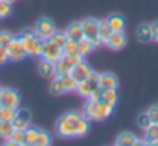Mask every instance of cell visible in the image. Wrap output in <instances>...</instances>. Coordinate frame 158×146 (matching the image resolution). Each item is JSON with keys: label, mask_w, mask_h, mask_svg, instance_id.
Listing matches in <instances>:
<instances>
[{"label": "cell", "mask_w": 158, "mask_h": 146, "mask_svg": "<svg viewBox=\"0 0 158 146\" xmlns=\"http://www.w3.org/2000/svg\"><path fill=\"white\" fill-rule=\"evenodd\" d=\"M6 48V51H8V56H10V61H13V62H20V61H23L25 58H27V53H25V50H23V45H22V39L17 36H14L13 37V41L5 47Z\"/></svg>", "instance_id": "cell-1"}, {"label": "cell", "mask_w": 158, "mask_h": 146, "mask_svg": "<svg viewBox=\"0 0 158 146\" xmlns=\"http://www.w3.org/2000/svg\"><path fill=\"white\" fill-rule=\"evenodd\" d=\"M42 59H47L50 62H56L64 56L62 48H59L57 45L51 44L50 41H42Z\"/></svg>", "instance_id": "cell-2"}, {"label": "cell", "mask_w": 158, "mask_h": 146, "mask_svg": "<svg viewBox=\"0 0 158 146\" xmlns=\"http://www.w3.org/2000/svg\"><path fill=\"white\" fill-rule=\"evenodd\" d=\"M0 106L11 107V109H19L20 106V95L14 89H2V97H0Z\"/></svg>", "instance_id": "cell-3"}, {"label": "cell", "mask_w": 158, "mask_h": 146, "mask_svg": "<svg viewBox=\"0 0 158 146\" xmlns=\"http://www.w3.org/2000/svg\"><path fill=\"white\" fill-rule=\"evenodd\" d=\"M56 31H57V30H56L54 24H53L50 19H47V17L40 19V20L37 22V25H36V33H37V37H39L40 41H48Z\"/></svg>", "instance_id": "cell-4"}, {"label": "cell", "mask_w": 158, "mask_h": 146, "mask_svg": "<svg viewBox=\"0 0 158 146\" xmlns=\"http://www.w3.org/2000/svg\"><path fill=\"white\" fill-rule=\"evenodd\" d=\"M56 131H57V135L62 138H73L74 137V121L62 115V118H59L56 123Z\"/></svg>", "instance_id": "cell-5"}, {"label": "cell", "mask_w": 158, "mask_h": 146, "mask_svg": "<svg viewBox=\"0 0 158 146\" xmlns=\"http://www.w3.org/2000/svg\"><path fill=\"white\" fill-rule=\"evenodd\" d=\"M106 44H107V47H109L110 50L118 51V50H123V48L126 47L127 37H126L124 31H112V34H110V37L106 41Z\"/></svg>", "instance_id": "cell-6"}, {"label": "cell", "mask_w": 158, "mask_h": 146, "mask_svg": "<svg viewBox=\"0 0 158 146\" xmlns=\"http://www.w3.org/2000/svg\"><path fill=\"white\" fill-rule=\"evenodd\" d=\"M90 71H92V68H90V65L87 64V62H84V61H81L79 64H76L73 68H71V73L70 75L79 83V81H84V79H87L89 78V75H90Z\"/></svg>", "instance_id": "cell-7"}, {"label": "cell", "mask_w": 158, "mask_h": 146, "mask_svg": "<svg viewBox=\"0 0 158 146\" xmlns=\"http://www.w3.org/2000/svg\"><path fill=\"white\" fill-rule=\"evenodd\" d=\"M23 50L27 53V56H40L42 54V41L37 39H27L22 41Z\"/></svg>", "instance_id": "cell-8"}, {"label": "cell", "mask_w": 158, "mask_h": 146, "mask_svg": "<svg viewBox=\"0 0 158 146\" xmlns=\"http://www.w3.org/2000/svg\"><path fill=\"white\" fill-rule=\"evenodd\" d=\"M113 112V107L109 106L104 101H98L96 107H95V114H93V120L95 121H104L106 118L110 117V114Z\"/></svg>", "instance_id": "cell-9"}, {"label": "cell", "mask_w": 158, "mask_h": 146, "mask_svg": "<svg viewBox=\"0 0 158 146\" xmlns=\"http://www.w3.org/2000/svg\"><path fill=\"white\" fill-rule=\"evenodd\" d=\"M98 87L102 89V90H107V89H118V78L113 75V73H101V75H99Z\"/></svg>", "instance_id": "cell-10"}, {"label": "cell", "mask_w": 158, "mask_h": 146, "mask_svg": "<svg viewBox=\"0 0 158 146\" xmlns=\"http://www.w3.org/2000/svg\"><path fill=\"white\" fill-rule=\"evenodd\" d=\"M98 24L99 20L98 19H85L81 22V28H82V33H84V37H95L98 36Z\"/></svg>", "instance_id": "cell-11"}, {"label": "cell", "mask_w": 158, "mask_h": 146, "mask_svg": "<svg viewBox=\"0 0 158 146\" xmlns=\"http://www.w3.org/2000/svg\"><path fill=\"white\" fill-rule=\"evenodd\" d=\"M115 144H116V146H135V144H144V143L139 141L133 134H130V132H123V134L118 135Z\"/></svg>", "instance_id": "cell-12"}, {"label": "cell", "mask_w": 158, "mask_h": 146, "mask_svg": "<svg viewBox=\"0 0 158 146\" xmlns=\"http://www.w3.org/2000/svg\"><path fill=\"white\" fill-rule=\"evenodd\" d=\"M39 73L47 78V79H53L56 76V68H54V62H50L47 59H42L39 64Z\"/></svg>", "instance_id": "cell-13"}, {"label": "cell", "mask_w": 158, "mask_h": 146, "mask_svg": "<svg viewBox=\"0 0 158 146\" xmlns=\"http://www.w3.org/2000/svg\"><path fill=\"white\" fill-rule=\"evenodd\" d=\"M65 34H67L68 39L79 42L84 37V33H82V28H81V22H74V24L68 25V28L65 30Z\"/></svg>", "instance_id": "cell-14"}, {"label": "cell", "mask_w": 158, "mask_h": 146, "mask_svg": "<svg viewBox=\"0 0 158 146\" xmlns=\"http://www.w3.org/2000/svg\"><path fill=\"white\" fill-rule=\"evenodd\" d=\"M106 20H107V24H109V27H110L112 31H124L126 20H124V17L121 14H112Z\"/></svg>", "instance_id": "cell-15"}, {"label": "cell", "mask_w": 158, "mask_h": 146, "mask_svg": "<svg viewBox=\"0 0 158 146\" xmlns=\"http://www.w3.org/2000/svg\"><path fill=\"white\" fill-rule=\"evenodd\" d=\"M96 87H98V86H96L95 83H92V81H89V79H84V81H79V83H77V86H76V92L81 95V97L89 98V95H90Z\"/></svg>", "instance_id": "cell-16"}, {"label": "cell", "mask_w": 158, "mask_h": 146, "mask_svg": "<svg viewBox=\"0 0 158 146\" xmlns=\"http://www.w3.org/2000/svg\"><path fill=\"white\" fill-rule=\"evenodd\" d=\"M54 68H56V76H64V75H70L73 67L70 65V62L67 61V58L62 56L59 61L54 62Z\"/></svg>", "instance_id": "cell-17"}, {"label": "cell", "mask_w": 158, "mask_h": 146, "mask_svg": "<svg viewBox=\"0 0 158 146\" xmlns=\"http://www.w3.org/2000/svg\"><path fill=\"white\" fill-rule=\"evenodd\" d=\"M89 129H90V124L85 117L74 121V137H84L89 132Z\"/></svg>", "instance_id": "cell-18"}, {"label": "cell", "mask_w": 158, "mask_h": 146, "mask_svg": "<svg viewBox=\"0 0 158 146\" xmlns=\"http://www.w3.org/2000/svg\"><path fill=\"white\" fill-rule=\"evenodd\" d=\"M136 37H138V41L143 42V44L152 41V28H150V25H147V24L139 25L138 30H136Z\"/></svg>", "instance_id": "cell-19"}, {"label": "cell", "mask_w": 158, "mask_h": 146, "mask_svg": "<svg viewBox=\"0 0 158 146\" xmlns=\"http://www.w3.org/2000/svg\"><path fill=\"white\" fill-rule=\"evenodd\" d=\"M146 144H158V123H152L146 129Z\"/></svg>", "instance_id": "cell-20"}, {"label": "cell", "mask_w": 158, "mask_h": 146, "mask_svg": "<svg viewBox=\"0 0 158 146\" xmlns=\"http://www.w3.org/2000/svg\"><path fill=\"white\" fill-rule=\"evenodd\" d=\"M14 132V126L13 121H6V120H0V138L2 140H10L11 135Z\"/></svg>", "instance_id": "cell-21"}, {"label": "cell", "mask_w": 158, "mask_h": 146, "mask_svg": "<svg viewBox=\"0 0 158 146\" xmlns=\"http://www.w3.org/2000/svg\"><path fill=\"white\" fill-rule=\"evenodd\" d=\"M6 144H14V146H23L27 144V138H25V131H20V129H14L13 135L10 140H6Z\"/></svg>", "instance_id": "cell-22"}, {"label": "cell", "mask_w": 158, "mask_h": 146, "mask_svg": "<svg viewBox=\"0 0 158 146\" xmlns=\"http://www.w3.org/2000/svg\"><path fill=\"white\" fill-rule=\"evenodd\" d=\"M60 79V84H62V89L64 92H74L76 90V86H77V81L71 76V75H64V76H59Z\"/></svg>", "instance_id": "cell-23"}, {"label": "cell", "mask_w": 158, "mask_h": 146, "mask_svg": "<svg viewBox=\"0 0 158 146\" xmlns=\"http://www.w3.org/2000/svg\"><path fill=\"white\" fill-rule=\"evenodd\" d=\"M102 101L107 103L109 106L115 107L116 103H118V92H116V89H107V90H102Z\"/></svg>", "instance_id": "cell-24"}, {"label": "cell", "mask_w": 158, "mask_h": 146, "mask_svg": "<svg viewBox=\"0 0 158 146\" xmlns=\"http://www.w3.org/2000/svg\"><path fill=\"white\" fill-rule=\"evenodd\" d=\"M93 51V45L90 42L89 37H82L81 41L77 42V53L81 54V56H87Z\"/></svg>", "instance_id": "cell-25"}, {"label": "cell", "mask_w": 158, "mask_h": 146, "mask_svg": "<svg viewBox=\"0 0 158 146\" xmlns=\"http://www.w3.org/2000/svg\"><path fill=\"white\" fill-rule=\"evenodd\" d=\"M110 34H112V30H110L107 20H99V24H98V36H99V39L106 44V41L110 37Z\"/></svg>", "instance_id": "cell-26"}, {"label": "cell", "mask_w": 158, "mask_h": 146, "mask_svg": "<svg viewBox=\"0 0 158 146\" xmlns=\"http://www.w3.org/2000/svg\"><path fill=\"white\" fill-rule=\"evenodd\" d=\"M51 44H54V45H57L59 48H62L64 45H65V42L68 41V37H67V34H65V31H56L50 39H48Z\"/></svg>", "instance_id": "cell-27"}, {"label": "cell", "mask_w": 158, "mask_h": 146, "mask_svg": "<svg viewBox=\"0 0 158 146\" xmlns=\"http://www.w3.org/2000/svg\"><path fill=\"white\" fill-rule=\"evenodd\" d=\"M50 143H51V135L47 131H40L39 129V134H37L34 146H48Z\"/></svg>", "instance_id": "cell-28"}, {"label": "cell", "mask_w": 158, "mask_h": 146, "mask_svg": "<svg viewBox=\"0 0 158 146\" xmlns=\"http://www.w3.org/2000/svg\"><path fill=\"white\" fill-rule=\"evenodd\" d=\"M16 117V109L11 107H5L0 106V120H6V121H13Z\"/></svg>", "instance_id": "cell-29"}, {"label": "cell", "mask_w": 158, "mask_h": 146, "mask_svg": "<svg viewBox=\"0 0 158 146\" xmlns=\"http://www.w3.org/2000/svg\"><path fill=\"white\" fill-rule=\"evenodd\" d=\"M62 51H64V54H65V56L77 53V42H76V41L68 39V41L65 42V45L62 47Z\"/></svg>", "instance_id": "cell-30"}, {"label": "cell", "mask_w": 158, "mask_h": 146, "mask_svg": "<svg viewBox=\"0 0 158 146\" xmlns=\"http://www.w3.org/2000/svg\"><path fill=\"white\" fill-rule=\"evenodd\" d=\"M95 107H96V103L93 101H87L84 104V109H82V115L87 118V120H93V114H95Z\"/></svg>", "instance_id": "cell-31"}, {"label": "cell", "mask_w": 158, "mask_h": 146, "mask_svg": "<svg viewBox=\"0 0 158 146\" xmlns=\"http://www.w3.org/2000/svg\"><path fill=\"white\" fill-rule=\"evenodd\" d=\"M11 5L13 3L6 2V0H0V19H5V17H8L11 14V11H13Z\"/></svg>", "instance_id": "cell-32"}, {"label": "cell", "mask_w": 158, "mask_h": 146, "mask_svg": "<svg viewBox=\"0 0 158 146\" xmlns=\"http://www.w3.org/2000/svg\"><path fill=\"white\" fill-rule=\"evenodd\" d=\"M37 134H39V129L36 127H28L25 131V138H27V144H34L36 143V138H37Z\"/></svg>", "instance_id": "cell-33"}, {"label": "cell", "mask_w": 158, "mask_h": 146, "mask_svg": "<svg viewBox=\"0 0 158 146\" xmlns=\"http://www.w3.org/2000/svg\"><path fill=\"white\" fill-rule=\"evenodd\" d=\"M13 126H14V129H20V131H27L28 127H30V121H27V120H23V118H20V117H14V120H13Z\"/></svg>", "instance_id": "cell-34"}, {"label": "cell", "mask_w": 158, "mask_h": 146, "mask_svg": "<svg viewBox=\"0 0 158 146\" xmlns=\"http://www.w3.org/2000/svg\"><path fill=\"white\" fill-rule=\"evenodd\" d=\"M50 92H51L53 95H60V93H64V89H62V84H60L59 76L53 79V83H51V86H50Z\"/></svg>", "instance_id": "cell-35"}, {"label": "cell", "mask_w": 158, "mask_h": 146, "mask_svg": "<svg viewBox=\"0 0 158 146\" xmlns=\"http://www.w3.org/2000/svg\"><path fill=\"white\" fill-rule=\"evenodd\" d=\"M150 124H152V121H150V118H149L147 112H144V114H141V115L138 117V126H139L141 129H144V131H146Z\"/></svg>", "instance_id": "cell-36"}, {"label": "cell", "mask_w": 158, "mask_h": 146, "mask_svg": "<svg viewBox=\"0 0 158 146\" xmlns=\"http://www.w3.org/2000/svg\"><path fill=\"white\" fill-rule=\"evenodd\" d=\"M13 33H10V31H0V45H3V47H6L11 41H13Z\"/></svg>", "instance_id": "cell-37"}, {"label": "cell", "mask_w": 158, "mask_h": 146, "mask_svg": "<svg viewBox=\"0 0 158 146\" xmlns=\"http://www.w3.org/2000/svg\"><path fill=\"white\" fill-rule=\"evenodd\" d=\"M89 100L93 101V103H98V101H102V89L96 87L90 95H89Z\"/></svg>", "instance_id": "cell-38"}, {"label": "cell", "mask_w": 158, "mask_h": 146, "mask_svg": "<svg viewBox=\"0 0 158 146\" xmlns=\"http://www.w3.org/2000/svg\"><path fill=\"white\" fill-rule=\"evenodd\" d=\"M19 37H20L22 41H27V39H37V33H36V30H25V31L20 33Z\"/></svg>", "instance_id": "cell-39"}, {"label": "cell", "mask_w": 158, "mask_h": 146, "mask_svg": "<svg viewBox=\"0 0 158 146\" xmlns=\"http://www.w3.org/2000/svg\"><path fill=\"white\" fill-rule=\"evenodd\" d=\"M147 115H149V118H150L152 123H158V106H152V107H149Z\"/></svg>", "instance_id": "cell-40"}, {"label": "cell", "mask_w": 158, "mask_h": 146, "mask_svg": "<svg viewBox=\"0 0 158 146\" xmlns=\"http://www.w3.org/2000/svg\"><path fill=\"white\" fill-rule=\"evenodd\" d=\"M10 61V56H8V51L3 45H0V65H3Z\"/></svg>", "instance_id": "cell-41"}, {"label": "cell", "mask_w": 158, "mask_h": 146, "mask_svg": "<svg viewBox=\"0 0 158 146\" xmlns=\"http://www.w3.org/2000/svg\"><path fill=\"white\" fill-rule=\"evenodd\" d=\"M65 117H67V118H70V120H73V121H76V120H79V118H82L84 115H82L81 112L70 110V112H67V114H65Z\"/></svg>", "instance_id": "cell-42"}, {"label": "cell", "mask_w": 158, "mask_h": 146, "mask_svg": "<svg viewBox=\"0 0 158 146\" xmlns=\"http://www.w3.org/2000/svg\"><path fill=\"white\" fill-rule=\"evenodd\" d=\"M150 28H152V39L158 44V20L153 22V24L150 25Z\"/></svg>", "instance_id": "cell-43"}, {"label": "cell", "mask_w": 158, "mask_h": 146, "mask_svg": "<svg viewBox=\"0 0 158 146\" xmlns=\"http://www.w3.org/2000/svg\"><path fill=\"white\" fill-rule=\"evenodd\" d=\"M90 42H92V45H93V50H96V48H99V47H102V41L99 39V36H95V37H90Z\"/></svg>", "instance_id": "cell-44"}, {"label": "cell", "mask_w": 158, "mask_h": 146, "mask_svg": "<svg viewBox=\"0 0 158 146\" xmlns=\"http://www.w3.org/2000/svg\"><path fill=\"white\" fill-rule=\"evenodd\" d=\"M87 79H89V81H92V83H95V84L98 86V83H99V73H96V71H93V70H92Z\"/></svg>", "instance_id": "cell-45"}, {"label": "cell", "mask_w": 158, "mask_h": 146, "mask_svg": "<svg viewBox=\"0 0 158 146\" xmlns=\"http://www.w3.org/2000/svg\"><path fill=\"white\" fill-rule=\"evenodd\" d=\"M6 2H10V3H14V2H16V0H6Z\"/></svg>", "instance_id": "cell-46"}, {"label": "cell", "mask_w": 158, "mask_h": 146, "mask_svg": "<svg viewBox=\"0 0 158 146\" xmlns=\"http://www.w3.org/2000/svg\"><path fill=\"white\" fill-rule=\"evenodd\" d=\"M0 97H2V87H0Z\"/></svg>", "instance_id": "cell-47"}]
</instances>
